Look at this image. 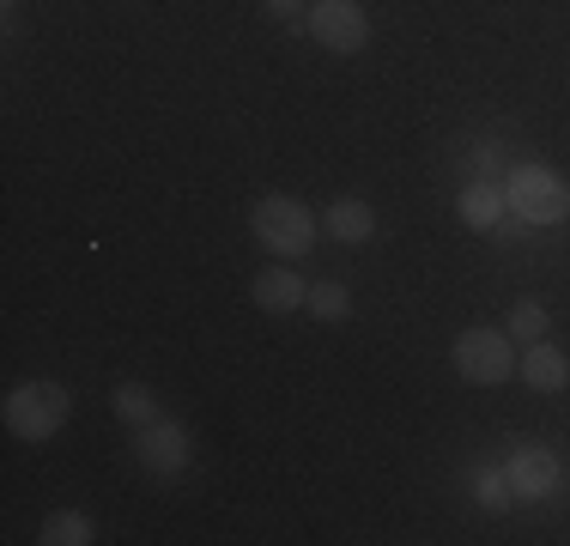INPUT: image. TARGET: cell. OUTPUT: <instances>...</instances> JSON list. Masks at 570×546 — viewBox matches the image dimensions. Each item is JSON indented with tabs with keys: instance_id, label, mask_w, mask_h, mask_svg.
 Wrapping results in <instances>:
<instances>
[{
	"instance_id": "9c48e42d",
	"label": "cell",
	"mask_w": 570,
	"mask_h": 546,
	"mask_svg": "<svg viewBox=\"0 0 570 546\" xmlns=\"http://www.w3.org/2000/svg\"><path fill=\"white\" fill-rule=\"evenodd\" d=\"M249 292H255V304H262V310H267V316H285V310H304V298H309V285H304V280H297V273H292V267H267V273H262V280H255V285H249Z\"/></svg>"
},
{
	"instance_id": "8992f818",
	"label": "cell",
	"mask_w": 570,
	"mask_h": 546,
	"mask_svg": "<svg viewBox=\"0 0 570 546\" xmlns=\"http://www.w3.org/2000/svg\"><path fill=\"white\" fill-rule=\"evenodd\" d=\"M134 461L146 474H158V480H170V474H183L195 461V437L176 426V419H153V426L134 431Z\"/></svg>"
},
{
	"instance_id": "7c38bea8",
	"label": "cell",
	"mask_w": 570,
	"mask_h": 546,
	"mask_svg": "<svg viewBox=\"0 0 570 546\" xmlns=\"http://www.w3.org/2000/svg\"><path fill=\"white\" fill-rule=\"evenodd\" d=\"M91 535H98V528H91L86 510H49L43 528H37V540H43V546H86Z\"/></svg>"
},
{
	"instance_id": "3957f363",
	"label": "cell",
	"mask_w": 570,
	"mask_h": 546,
	"mask_svg": "<svg viewBox=\"0 0 570 546\" xmlns=\"http://www.w3.org/2000/svg\"><path fill=\"white\" fill-rule=\"evenodd\" d=\"M504 201L528 218V225H564L570 218V188L552 164H515L504 176Z\"/></svg>"
},
{
	"instance_id": "e0dca14e",
	"label": "cell",
	"mask_w": 570,
	"mask_h": 546,
	"mask_svg": "<svg viewBox=\"0 0 570 546\" xmlns=\"http://www.w3.org/2000/svg\"><path fill=\"white\" fill-rule=\"evenodd\" d=\"M262 12H267V19H297L304 0H262Z\"/></svg>"
},
{
	"instance_id": "8fae6325",
	"label": "cell",
	"mask_w": 570,
	"mask_h": 546,
	"mask_svg": "<svg viewBox=\"0 0 570 546\" xmlns=\"http://www.w3.org/2000/svg\"><path fill=\"white\" fill-rule=\"evenodd\" d=\"M504 207H510V201H504V188H498V183H468L455 195V213H461V225H468V231H492L498 218H504Z\"/></svg>"
},
{
	"instance_id": "7a4b0ae2",
	"label": "cell",
	"mask_w": 570,
	"mask_h": 546,
	"mask_svg": "<svg viewBox=\"0 0 570 546\" xmlns=\"http://www.w3.org/2000/svg\"><path fill=\"white\" fill-rule=\"evenodd\" d=\"M67 413H73V401H67V389L49 377H31L7 394V431L24 437V443H49V437L67 426Z\"/></svg>"
},
{
	"instance_id": "30bf717a",
	"label": "cell",
	"mask_w": 570,
	"mask_h": 546,
	"mask_svg": "<svg viewBox=\"0 0 570 546\" xmlns=\"http://www.w3.org/2000/svg\"><path fill=\"white\" fill-rule=\"evenodd\" d=\"M322 225H328L334 243H371L376 237V213H371V201H358V195L334 201V207L322 213Z\"/></svg>"
},
{
	"instance_id": "277c9868",
	"label": "cell",
	"mask_w": 570,
	"mask_h": 546,
	"mask_svg": "<svg viewBox=\"0 0 570 546\" xmlns=\"http://www.w3.org/2000/svg\"><path fill=\"white\" fill-rule=\"evenodd\" d=\"M450 359H455V377L480 382V389L515 377V347H510V334H498V328H468V334H455Z\"/></svg>"
},
{
	"instance_id": "ba28073f",
	"label": "cell",
	"mask_w": 570,
	"mask_h": 546,
	"mask_svg": "<svg viewBox=\"0 0 570 546\" xmlns=\"http://www.w3.org/2000/svg\"><path fill=\"white\" fill-rule=\"evenodd\" d=\"M515 371H522L528 389L559 394L564 382H570V359H564L559 347H552V340H528V352H522V364H515Z\"/></svg>"
},
{
	"instance_id": "5b68a950",
	"label": "cell",
	"mask_w": 570,
	"mask_h": 546,
	"mask_svg": "<svg viewBox=\"0 0 570 546\" xmlns=\"http://www.w3.org/2000/svg\"><path fill=\"white\" fill-rule=\"evenodd\" d=\"M304 25H309V37L334 55H358L371 43V12H364L358 0H309Z\"/></svg>"
},
{
	"instance_id": "5bb4252c",
	"label": "cell",
	"mask_w": 570,
	"mask_h": 546,
	"mask_svg": "<svg viewBox=\"0 0 570 546\" xmlns=\"http://www.w3.org/2000/svg\"><path fill=\"white\" fill-rule=\"evenodd\" d=\"M116 419H121V426H134V431L153 426V419H158L153 394H146L140 382H121V389H116Z\"/></svg>"
},
{
	"instance_id": "2e32d148",
	"label": "cell",
	"mask_w": 570,
	"mask_h": 546,
	"mask_svg": "<svg viewBox=\"0 0 570 546\" xmlns=\"http://www.w3.org/2000/svg\"><path fill=\"white\" fill-rule=\"evenodd\" d=\"M547 328H552L547 304H534V298H522V304L510 310V328H504V334H510V340H547Z\"/></svg>"
},
{
	"instance_id": "9a60e30c",
	"label": "cell",
	"mask_w": 570,
	"mask_h": 546,
	"mask_svg": "<svg viewBox=\"0 0 570 546\" xmlns=\"http://www.w3.org/2000/svg\"><path fill=\"white\" fill-rule=\"evenodd\" d=\"M473 498H480V510H510V504H515V486H510V474H504V468H485V474H473Z\"/></svg>"
},
{
	"instance_id": "4fadbf2b",
	"label": "cell",
	"mask_w": 570,
	"mask_h": 546,
	"mask_svg": "<svg viewBox=\"0 0 570 546\" xmlns=\"http://www.w3.org/2000/svg\"><path fill=\"white\" fill-rule=\"evenodd\" d=\"M304 310H309L316 322H346V316H352V292H346L341 280H322V285H309Z\"/></svg>"
},
{
	"instance_id": "6da1fadb",
	"label": "cell",
	"mask_w": 570,
	"mask_h": 546,
	"mask_svg": "<svg viewBox=\"0 0 570 546\" xmlns=\"http://www.w3.org/2000/svg\"><path fill=\"white\" fill-rule=\"evenodd\" d=\"M249 231H255V243H262L267 255H279V262H297V255L316 250V213H309L304 201H292V195L255 201Z\"/></svg>"
},
{
	"instance_id": "52a82bcc",
	"label": "cell",
	"mask_w": 570,
	"mask_h": 546,
	"mask_svg": "<svg viewBox=\"0 0 570 546\" xmlns=\"http://www.w3.org/2000/svg\"><path fill=\"white\" fill-rule=\"evenodd\" d=\"M504 474H510L515 498H547V491H559V480H564V461L552 456V449H515Z\"/></svg>"
}]
</instances>
